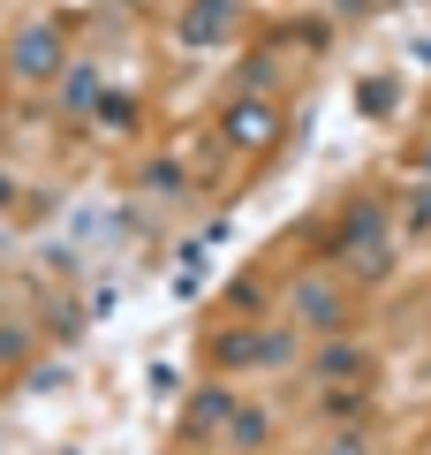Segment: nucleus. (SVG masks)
Instances as JSON below:
<instances>
[{
    "label": "nucleus",
    "mask_w": 431,
    "mask_h": 455,
    "mask_svg": "<svg viewBox=\"0 0 431 455\" xmlns=\"http://www.w3.org/2000/svg\"><path fill=\"white\" fill-rule=\"evenodd\" d=\"M364 349H356V341H325V349H318V379H333V387H341V379H356V372H364Z\"/></svg>",
    "instance_id": "nucleus-6"
},
{
    "label": "nucleus",
    "mask_w": 431,
    "mask_h": 455,
    "mask_svg": "<svg viewBox=\"0 0 431 455\" xmlns=\"http://www.w3.org/2000/svg\"><path fill=\"white\" fill-rule=\"evenodd\" d=\"M227 433H235V440H265V410H235Z\"/></svg>",
    "instance_id": "nucleus-13"
},
{
    "label": "nucleus",
    "mask_w": 431,
    "mask_h": 455,
    "mask_svg": "<svg viewBox=\"0 0 431 455\" xmlns=\"http://www.w3.org/2000/svg\"><path fill=\"white\" fill-rule=\"evenodd\" d=\"M0 205H16V182H8V175H0Z\"/></svg>",
    "instance_id": "nucleus-18"
},
{
    "label": "nucleus",
    "mask_w": 431,
    "mask_h": 455,
    "mask_svg": "<svg viewBox=\"0 0 431 455\" xmlns=\"http://www.w3.org/2000/svg\"><path fill=\"white\" fill-rule=\"evenodd\" d=\"M212 357H220V364H280L287 341L280 334H220V341H212Z\"/></svg>",
    "instance_id": "nucleus-3"
},
{
    "label": "nucleus",
    "mask_w": 431,
    "mask_h": 455,
    "mask_svg": "<svg viewBox=\"0 0 431 455\" xmlns=\"http://www.w3.org/2000/svg\"><path fill=\"white\" fill-rule=\"evenodd\" d=\"M98 122H114V130H121V122H137V107H129L121 92H98Z\"/></svg>",
    "instance_id": "nucleus-11"
},
{
    "label": "nucleus",
    "mask_w": 431,
    "mask_h": 455,
    "mask_svg": "<svg viewBox=\"0 0 431 455\" xmlns=\"http://www.w3.org/2000/svg\"><path fill=\"white\" fill-rule=\"evenodd\" d=\"M409 228H431V190H416V197H409Z\"/></svg>",
    "instance_id": "nucleus-16"
},
{
    "label": "nucleus",
    "mask_w": 431,
    "mask_h": 455,
    "mask_svg": "<svg viewBox=\"0 0 431 455\" xmlns=\"http://www.w3.org/2000/svg\"><path fill=\"white\" fill-rule=\"evenodd\" d=\"M356 99H364V107H371V114H394V84H386V76H379V84H371V76H364V84H356Z\"/></svg>",
    "instance_id": "nucleus-10"
},
{
    "label": "nucleus",
    "mask_w": 431,
    "mask_h": 455,
    "mask_svg": "<svg viewBox=\"0 0 431 455\" xmlns=\"http://www.w3.org/2000/svg\"><path fill=\"white\" fill-rule=\"evenodd\" d=\"M227 16H235V0H197L190 16H182V38H190V46H212V38L227 31Z\"/></svg>",
    "instance_id": "nucleus-5"
},
{
    "label": "nucleus",
    "mask_w": 431,
    "mask_h": 455,
    "mask_svg": "<svg viewBox=\"0 0 431 455\" xmlns=\"http://www.w3.org/2000/svg\"><path fill=\"white\" fill-rule=\"evenodd\" d=\"M333 455H371V440H356V433H349V440H341Z\"/></svg>",
    "instance_id": "nucleus-17"
},
{
    "label": "nucleus",
    "mask_w": 431,
    "mask_h": 455,
    "mask_svg": "<svg viewBox=\"0 0 431 455\" xmlns=\"http://www.w3.org/2000/svg\"><path fill=\"white\" fill-rule=\"evenodd\" d=\"M23 349H31V334L23 326H0V357H23Z\"/></svg>",
    "instance_id": "nucleus-15"
},
{
    "label": "nucleus",
    "mask_w": 431,
    "mask_h": 455,
    "mask_svg": "<svg viewBox=\"0 0 431 455\" xmlns=\"http://www.w3.org/2000/svg\"><path fill=\"white\" fill-rule=\"evenodd\" d=\"M61 31H53V23H31V31L16 38V53H8V68H16L23 84H46V76H61Z\"/></svg>",
    "instance_id": "nucleus-1"
},
{
    "label": "nucleus",
    "mask_w": 431,
    "mask_h": 455,
    "mask_svg": "<svg viewBox=\"0 0 431 455\" xmlns=\"http://www.w3.org/2000/svg\"><path fill=\"white\" fill-rule=\"evenodd\" d=\"M424 175H431V152H424Z\"/></svg>",
    "instance_id": "nucleus-19"
},
{
    "label": "nucleus",
    "mask_w": 431,
    "mask_h": 455,
    "mask_svg": "<svg viewBox=\"0 0 431 455\" xmlns=\"http://www.w3.org/2000/svg\"><path fill=\"white\" fill-rule=\"evenodd\" d=\"M227 410H235V403H227L220 387H205V395L190 403V433H212V425H227Z\"/></svg>",
    "instance_id": "nucleus-9"
},
{
    "label": "nucleus",
    "mask_w": 431,
    "mask_h": 455,
    "mask_svg": "<svg viewBox=\"0 0 431 455\" xmlns=\"http://www.w3.org/2000/svg\"><path fill=\"white\" fill-rule=\"evenodd\" d=\"M61 92H68V114H98V76L91 68H61Z\"/></svg>",
    "instance_id": "nucleus-7"
},
{
    "label": "nucleus",
    "mask_w": 431,
    "mask_h": 455,
    "mask_svg": "<svg viewBox=\"0 0 431 455\" xmlns=\"http://www.w3.org/2000/svg\"><path fill=\"white\" fill-rule=\"evenodd\" d=\"M295 311L310 326H341V296H325V289H295Z\"/></svg>",
    "instance_id": "nucleus-8"
},
{
    "label": "nucleus",
    "mask_w": 431,
    "mask_h": 455,
    "mask_svg": "<svg viewBox=\"0 0 431 455\" xmlns=\"http://www.w3.org/2000/svg\"><path fill=\"white\" fill-rule=\"evenodd\" d=\"M227 296H235V304H242V311H257V304H265V289H257V281H250V274H242V281H235V289H227Z\"/></svg>",
    "instance_id": "nucleus-14"
},
{
    "label": "nucleus",
    "mask_w": 431,
    "mask_h": 455,
    "mask_svg": "<svg viewBox=\"0 0 431 455\" xmlns=\"http://www.w3.org/2000/svg\"><path fill=\"white\" fill-rule=\"evenodd\" d=\"M325 418H364V395H356V387H333V395H325Z\"/></svg>",
    "instance_id": "nucleus-12"
},
{
    "label": "nucleus",
    "mask_w": 431,
    "mask_h": 455,
    "mask_svg": "<svg viewBox=\"0 0 431 455\" xmlns=\"http://www.w3.org/2000/svg\"><path fill=\"white\" fill-rule=\"evenodd\" d=\"M272 130H280V122H272V107H257V99L227 107V137H235V145H272Z\"/></svg>",
    "instance_id": "nucleus-4"
},
{
    "label": "nucleus",
    "mask_w": 431,
    "mask_h": 455,
    "mask_svg": "<svg viewBox=\"0 0 431 455\" xmlns=\"http://www.w3.org/2000/svg\"><path fill=\"white\" fill-rule=\"evenodd\" d=\"M341 243H349V259L364 266V274H379V259H386V220H379V205H356L349 228H341Z\"/></svg>",
    "instance_id": "nucleus-2"
}]
</instances>
